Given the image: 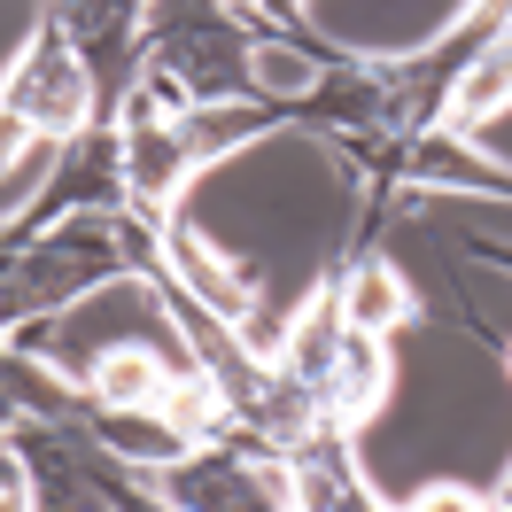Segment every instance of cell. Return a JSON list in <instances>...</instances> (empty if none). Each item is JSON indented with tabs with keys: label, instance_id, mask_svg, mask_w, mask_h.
Wrapping results in <instances>:
<instances>
[{
	"label": "cell",
	"instance_id": "obj_7",
	"mask_svg": "<svg viewBox=\"0 0 512 512\" xmlns=\"http://www.w3.org/2000/svg\"><path fill=\"white\" fill-rule=\"evenodd\" d=\"M132 8H140V0H63V24H70L78 47H109V39L132 24Z\"/></svg>",
	"mask_w": 512,
	"mask_h": 512
},
{
	"label": "cell",
	"instance_id": "obj_11",
	"mask_svg": "<svg viewBox=\"0 0 512 512\" xmlns=\"http://www.w3.org/2000/svg\"><path fill=\"white\" fill-rule=\"evenodd\" d=\"M16 140H24V117H16V109H0V156H16Z\"/></svg>",
	"mask_w": 512,
	"mask_h": 512
},
{
	"label": "cell",
	"instance_id": "obj_2",
	"mask_svg": "<svg viewBox=\"0 0 512 512\" xmlns=\"http://www.w3.org/2000/svg\"><path fill=\"white\" fill-rule=\"evenodd\" d=\"M388 388H396V357L381 350V334H342L334 365H326V381H319V404L342 427H357V419H373L388 404Z\"/></svg>",
	"mask_w": 512,
	"mask_h": 512
},
{
	"label": "cell",
	"instance_id": "obj_10",
	"mask_svg": "<svg viewBox=\"0 0 512 512\" xmlns=\"http://www.w3.org/2000/svg\"><path fill=\"white\" fill-rule=\"evenodd\" d=\"M412 512H481V505L466 497V489H427V497H419Z\"/></svg>",
	"mask_w": 512,
	"mask_h": 512
},
{
	"label": "cell",
	"instance_id": "obj_3",
	"mask_svg": "<svg viewBox=\"0 0 512 512\" xmlns=\"http://www.w3.org/2000/svg\"><path fill=\"white\" fill-rule=\"evenodd\" d=\"M163 249H171V272L187 280V295L202 303V311H218V319H256V280L249 264H225V256H210L202 241H194V225H171L163 233Z\"/></svg>",
	"mask_w": 512,
	"mask_h": 512
},
{
	"label": "cell",
	"instance_id": "obj_5",
	"mask_svg": "<svg viewBox=\"0 0 512 512\" xmlns=\"http://www.w3.org/2000/svg\"><path fill=\"white\" fill-rule=\"evenodd\" d=\"M404 319H419V311H412V288H404L396 264H365L342 288V326L350 334H396Z\"/></svg>",
	"mask_w": 512,
	"mask_h": 512
},
{
	"label": "cell",
	"instance_id": "obj_6",
	"mask_svg": "<svg viewBox=\"0 0 512 512\" xmlns=\"http://www.w3.org/2000/svg\"><path fill=\"white\" fill-rule=\"evenodd\" d=\"M249 86H264V94H311V86H319V63L295 55V47H280V39H249Z\"/></svg>",
	"mask_w": 512,
	"mask_h": 512
},
{
	"label": "cell",
	"instance_id": "obj_9",
	"mask_svg": "<svg viewBox=\"0 0 512 512\" xmlns=\"http://www.w3.org/2000/svg\"><path fill=\"white\" fill-rule=\"evenodd\" d=\"M0 512H32V474L16 450H0Z\"/></svg>",
	"mask_w": 512,
	"mask_h": 512
},
{
	"label": "cell",
	"instance_id": "obj_12",
	"mask_svg": "<svg viewBox=\"0 0 512 512\" xmlns=\"http://www.w3.org/2000/svg\"><path fill=\"white\" fill-rule=\"evenodd\" d=\"M505 512H512V481H505Z\"/></svg>",
	"mask_w": 512,
	"mask_h": 512
},
{
	"label": "cell",
	"instance_id": "obj_1",
	"mask_svg": "<svg viewBox=\"0 0 512 512\" xmlns=\"http://www.w3.org/2000/svg\"><path fill=\"white\" fill-rule=\"evenodd\" d=\"M24 125L39 132H78L86 125V109H94V70H86V55L70 47V39H47L32 63H24V78H16V101H8Z\"/></svg>",
	"mask_w": 512,
	"mask_h": 512
},
{
	"label": "cell",
	"instance_id": "obj_8",
	"mask_svg": "<svg viewBox=\"0 0 512 512\" xmlns=\"http://www.w3.org/2000/svg\"><path fill=\"white\" fill-rule=\"evenodd\" d=\"M497 94H512V39H497V47H489V55L474 63V78L458 86V109L474 117V109H489Z\"/></svg>",
	"mask_w": 512,
	"mask_h": 512
},
{
	"label": "cell",
	"instance_id": "obj_4",
	"mask_svg": "<svg viewBox=\"0 0 512 512\" xmlns=\"http://www.w3.org/2000/svg\"><path fill=\"white\" fill-rule=\"evenodd\" d=\"M171 373H187V365H163L148 342H117V350L94 357V373H86V388H94L101 404H132V412L156 419L163 388H171Z\"/></svg>",
	"mask_w": 512,
	"mask_h": 512
}]
</instances>
